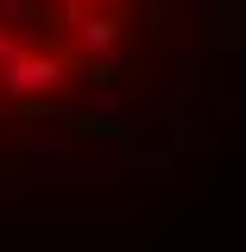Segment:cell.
Returning <instances> with one entry per match:
<instances>
[{"label":"cell","mask_w":246,"mask_h":252,"mask_svg":"<svg viewBox=\"0 0 246 252\" xmlns=\"http://www.w3.org/2000/svg\"><path fill=\"white\" fill-rule=\"evenodd\" d=\"M189 0H0V152L139 126L183 51Z\"/></svg>","instance_id":"obj_1"}]
</instances>
